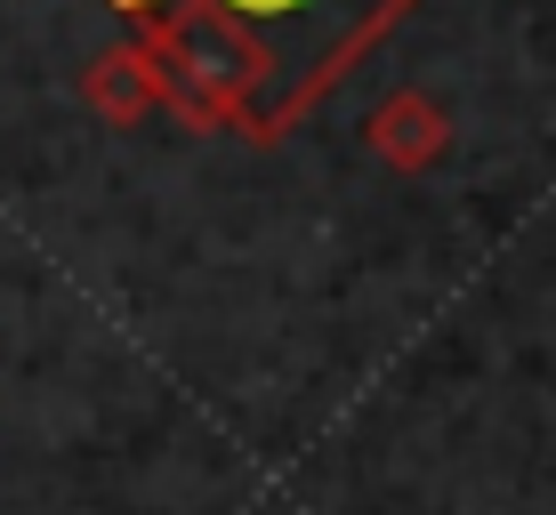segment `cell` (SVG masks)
<instances>
[{"label": "cell", "instance_id": "obj_3", "mask_svg": "<svg viewBox=\"0 0 556 515\" xmlns=\"http://www.w3.org/2000/svg\"><path fill=\"white\" fill-rule=\"evenodd\" d=\"M363 154L388 162L395 178H428L435 162L452 154V113L428 98V89H388V98L371 105V121H363Z\"/></svg>", "mask_w": 556, "mask_h": 515}, {"label": "cell", "instance_id": "obj_1", "mask_svg": "<svg viewBox=\"0 0 556 515\" xmlns=\"http://www.w3.org/2000/svg\"><path fill=\"white\" fill-rule=\"evenodd\" d=\"M105 9L129 16V25H146V16L169 9V0H105ZM210 9H226L258 41V56H266V121H258V145H282L306 113H315L363 65V56L404 25L419 0H210Z\"/></svg>", "mask_w": 556, "mask_h": 515}, {"label": "cell", "instance_id": "obj_2", "mask_svg": "<svg viewBox=\"0 0 556 515\" xmlns=\"http://www.w3.org/2000/svg\"><path fill=\"white\" fill-rule=\"evenodd\" d=\"M138 41L162 65V113H178L202 138H242L258 145L266 121V56L258 41L210 0H169L138 25Z\"/></svg>", "mask_w": 556, "mask_h": 515}, {"label": "cell", "instance_id": "obj_4", "mask_svg": "<svg viewBox=\"0 0 556 515\" xmlns=\"http://www.w3.org/2000/svg\"><path fill=\"white\" fill-rule=\"evenodd\" d=\"M81 105L98 113L105 129H138L162 113V65H153L146 41H113L81 65Z\"/></svg>", "mask_w": 556, "mask_h": 515}]
</instances>
